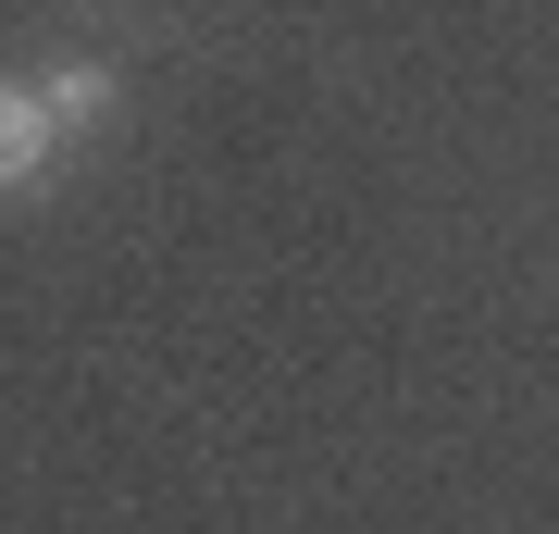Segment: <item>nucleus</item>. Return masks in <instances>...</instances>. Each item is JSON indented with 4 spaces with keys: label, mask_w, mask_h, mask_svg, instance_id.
<instances>
[{
    "label": "nucleus",
    "mask_w": 559,
    "mask_h": 534,
    "mask_svg": "<svg viewBox=\"0 0 559 534\" xmlns=\"http://www.w3.org/2000/svg\"><path fill=\"white\" fill-rule=\"evenodd\" d=\"M38 99H50V124H62V138H75V124H100V112H112V75H100V62H62Z\"/></svg>",
    "instance_id": "f03ea898"
},
{
    "label": "nucleus",
    "mask_w": 559,
    "mask_h": 534,
    "mask_svg": "<svg viewBox=\"0 0 559 534\" xmlns=\"http://www.w3.org/2000/svg\"><path fill=\"white\" fill-rule=\"evenodd\" d=\"M50 150H62L50 99H38V87H0V187H38V175H50Z\"/></svg>",
    "instance_id": "f257e3e1"
}]
</instances>
